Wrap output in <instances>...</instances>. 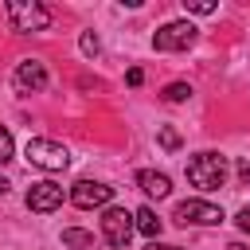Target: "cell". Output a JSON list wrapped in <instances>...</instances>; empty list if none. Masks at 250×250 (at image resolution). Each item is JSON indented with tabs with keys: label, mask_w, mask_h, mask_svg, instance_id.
Instances as JSON below:
<instances>
[{
	"label": "cell",
	"mask_w": 250,
	"mask_h": 250,
	"mask_svg": "<svg viewBox=\"0 0 250 250\" xmlns=\"http://www.w3.org/2000/svg\"><path fill=\"white\" fill-rule=\"evenodd\" d=\"M188 180L191 188H203V191H215L227 184V156L219 152H199L188 160Z\"/></svg>",
	"instance_id": "1"
},
{
	"label": "cell",
	"mask_w": 250,
	"mask_h": 250,
	"mask_svg": "<svg viewBox=\"0 0 250 250\" xmlns=\"http://www.w3.org/2000/svg\"><path fill=\"white\" fill-rule=\"evenodd\" d=\"M4 16H8V27L20 31V35L43 31V27L51 23V12H47L43 4H35V0H8V4H4Z\"/></svg>",
	"instance_id": "2"
},
{
	"label": "cell",
	"mask_w": 250,
	"mask_h": 250,
	"mask_svg": "<svg viewBox=\"0 0 250 250\" xmlns=\"http://www.w3.org/2000/svg\"><path fill=\"white\" fill-rule=\"evenodd\" d=\"M23 156H27V164H35V168H43V172H62V168L70 164V152H66L62 145L47 141V137H31L27 148H23Z\"/></svg>",
	"instance_id": "3"
},
{
	"label": "cell",
	"mask_w": 250,
	"mask_h": 250,
	"mask_svg": "<svg viewBox=\"0 0 250 250\" xmlns=\"http://www.w3.org/2000/svg\"><path fill=\"white\" fill-rule=\"evenodd\" d=\"M133 230H137V223H133V215H129L125 207H109V211L102 215V238H105L109 246L125 250L129 238H133Z\"/></svg>",
	"instance_id": "4"
},
{
	"label": "cell",
	"mask_w": 250,
	"mask_h": 250,
	"mask_svg": "<svg viewBox=\"0 0 250 250\" xmlns=\"http://www.w3.org/2000/svg\"><path fill=\"white\" fill-rule=\"evenodd\" d=\"M172 219L180 227H211V223H223V211L215 203H203V199H184V203H176Z\"/></svg>",
	"instance_id": "5"
},
{
	"label": "cell",
	"mask_w": 250,
	"mask_h": 250,
	"mask_svg": "<svg viewBox=\"0 0 250 250\" xmlns=\"http://www.w3.org/2000/svg\"><path fill=\"white\" fill-rule=\"evenodd\" d=\"M195 43V23L188 20H176V23H164L156 35H152V47L156 51H184Z\"/></svg>",
	"instance_id": "6"
},
{
	"label": "cell",
	"mask_w": 250,
	"mask_h": 250,
	"mask_svg": "<svg viewBox=\"0 0 250 250\" xmlns=\"http://www.w3.org/2000/svg\"><path fill=\"white\" fill-rule=\"evenodd\" d=\"M109 199H113V188L102 184V180H78V184L70 188V203L82 207V211H90V207H105Z\"/></svg>",
	"instance_id": "7"
},
{
	"label": "cell",
	"mask_w": 250,
	"mask_h": 250,
	"mask_svg": "<svg viewBox=\"0 0 250 250\" xmlns=\"http://www.w3.org/2000/svg\"><path fill=\"white\" fill-rule=\"evenodd\" d=\"M59 203H62V188H59L55 180H39V184L27 188V207H31L35 215H51Z\"/></svg>",
	"instance_id": "8"
},
{
	"label": "cell",
	"mask_w": 250,
	"mask_h": 250,
	"mask_svg": "<svg viewBox=\"0 0 250 250\" xmlns=\"http://www.w3.org/2000/svg\"><path fill=\"white\" fill-rule=\"evenodd\" d=\"M16 82H20V90H43V86H47L43 62H39V59H23L20 70H16Z\"/></svg>",
	"instance_id": "9"
},
{
	"label": "cell",
	"mask_w": 250,
	"mask_h": 250,
	"mask_svg": "<svg viewBox=\"0 0 250 250\" xmlns=\"http://www.w3.org/2000/svg\"><path fill=\"white\" fill-rule=\"evenodd\" d=\"M137 184H141V191L152 195V199H164V195L172 191V180H168L164 172H152V168H145V172L137 176Z\"/></svg>",
	"instance_id": "10"
},
{
	"label": "cell",
	"mask_w": 250,
	"mask_h": 250,
	"mask_svg": "<svg viewBox=\"0 0 250 250\" xmlns=\"http://www.w3.org/2000/svg\"><path fill=\"white\" fill-rule=\"evenodd\" d=\"M133 223H137V230H141V234H148L152 242H156V234H160V227H164V223L156 219V211H152V207H141V211L133 215Z\"/></svg>",
	"instance_id": "11"
},
{
	"label": "cell",
	"mask_w": 250,
	"mask_h": 250,
	"mask_svg": "<svg viewBox=\"0 0 250 250\" xmlns=\"http://www.w3.org/2000/svg\"><path fill=\"white\" fill-rule=\"evenodd\" d=\"M62 242L66 246H94V234L90 230H78V227H66L62 230Z\"/></svg>",
	"instance_id": "12"
},
{
	"label": "cell",
	"mask_w": 250,
	"mask_h": 250,
	"mask_svg": "<svg viewBox=\"0 0 250 250\" xmlns=\"http://www.w3.org/2000/svg\"><path fill=\"white\" fill-rule=\"evenodd\" d=\"M191 98V86L188 82H168L164 86V102H188Z\"/></svg>",
	"instance_id": "13"
},
{
	"label": "cell",
	"mask_w": 250,
	"mask_h": 250,
	"mask_svg": "<svg viewBox=\"0 0 250 250\" xmlns=\"http://www.w3.org/2000/svg\"><path fill=\"white\" fill-rule=\"evenodd\" d=\"M184 8H188V12H195V16H211L219 4H215V0H184Z\"/></svg>",
	"instance_id": "14"
},
{
	"label": "cell",
	"mask_w": 250,
	"mask_h": 250,
	"mask_svg": "<svg viewBox=\"0 0 250 250\" xmlns=\"http://www.w3.org/2000/svg\"><path fill=\"white\" fill-rule=\"evenodd\" d=\"M12 148H16V145H12V133L0 125V164H8V160H12Z\"/></svg>",
	"instance_id": "15"
},
{
	"label": "cell",
	"mask_w": 250,
	"mask_h": 250,
	"mask_svg": "<svg viewBox=\"0 0 250 250\" xmlns=\"http://www.w3.org/2000/svg\"><path fill=\"white\" fill-rule=\"evenodd\" d=\"M160 145H164V148H180V133L164 125V129H160Z\"/></svg>",
	"instance_id": "16"
},
{
	"label": "cell",
	"mask_w": 250,
	"mask_h": 250,
	"mask_svg": "<svg viewBox=\"0 0 250 250\" xmlns=\"http://www.w3.org/2000/svg\"><path fill=\"white\" fill-rule=\"evenodd\" d=\"M82 51H86V55H98V35H94V31L82 35Z\"/></svg>",
	"instance_id": "17"
},
{
	"label": "cell",
	"mask_w": 250,
	"mask_h": 250,
	"mask_svg": "<svg viewBox=\"0 0 250 250\" xmlns=\"http://www.w3.org/2000/svg\"><path fill=\"white\" fill-rule=\"evenodd\" d=\"M234 223H238V227H242V230H246V234H250V207H242V211H238V219H234Z\"/></svg>",
	"instance_id": "18"
},
{
	"label": "cell",
	"mask_w": 250,
	"mask_h": 250,
	"mask_svg": "<svg viewBox=\"0 0 250 250\" xmlns=\"http://www.w3.org/2000/svg\"><path fill=\"white\" fill-rule=\"evenodd\" d=\"M238 180H242V184H250V164H246V160L238 164Z\"/></svg>",
	"instance_id": "19"
},
{
	"label": "cell",
	"mask_w": 250,
	"mask_h": 250,
	"mask_svg": "<svg viewBox=\"0 0 250 250\" xmlns=\"http://www.w3.org/2000/svg\"><path fill=\"white\" fill-rule=\"evenodd\" d=\"M145 250H180V246H168V242H148Z\"/></svg>",
	"instance_id": "20"
},
{
	"label": "cell",
	"mask_w": 250,
	"mask_h": 250,
	"mask_svg": "<svg viewBox=\"0 0 250 250\" xmlns=\"http://www.w3.org/2000/svg\"><path fill=\"white\" fill-rule=\"evenodd\" d=\"M227 250H250V246H246V242H230Z\"/></svg>",
	"instance_id": "21"
},
{
	"label": "cell",
	"mask_w": 250,
	"mask_h": 250,
	"mask_svg": "<svg viewBox=\"0 0 250 250\" xmlns=\"http://www.w3.org/2000/svg\"><path fill=\"white\" fill-rule=\"evenodd\" d=\"M8 188H12V184H8V180H4V176H0V195H4V191H8Z\"/></svg>",
	"instance_id": "22"
}]
</instances>
